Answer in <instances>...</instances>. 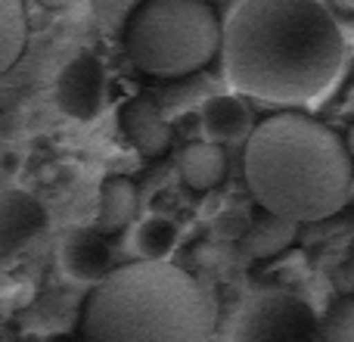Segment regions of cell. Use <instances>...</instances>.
<instances>
[{"mask_svg":"<svg viewBox=\"0 0 354 342\" xmlns=\"http://www.w3.org/2000/svg\"><path fill=\"white\" fill-rule=\"evenodd\" d=\"M233 91L277 106L324 97L345 66V37L320 0H243L221 28Z\"/></svg>","mask_w":354,"mask_h":342,"instance_id":"obj_1","label":"cell"},{"mask_svg":"<svg viewBox=\"0 0 354 342\" xmlns=\"http://www.w3.org/2000/svg\"><path fill=\"white\" fill-rule=\"evenodd\" d=\"M243 168L264 212L289 224L330 218L351 190L345 141L305 112H277L252 128Z\"/></svg>","mask_w":354,"mask_h":342,"instance_id":"obj_2","label":"cell"},{"mask_svg":"<svg viewBox=\"0 0 354 342\" xmlns=\"http://www.w3.org/2000/svg\"><path fill=\"white\" fill-rule=\"evenodd\" d=\"M84 342H212L202 287L171 262H131L93 283L81 312Z\"/></svg>","mask_w":354,"mask_h":342,"instance_id":"obj_3","label":"cell"},{"mask_svg":"<svg viewBox=\"0 0 354 342\" xmlns=\"http://www.w3.org/2000/svg\"><path fill=\"white\" fill-rule=\"evenodd\" d=\"M124 50L147 75H189L221 50L218 12L205 0H143L124 25Z\"/></svg>","mask_w":354,"mask_h":342,"instance_id":"obj_4","label":"cell"},{"mask_svg":"<svg viewBox=\"0 0 354 342\" xmlns=\"http://www.w3.org/2000/svg\"><path fill=\"white\" fill-rule=\"evenodd\" d=\"M320 318L286 289H264L239 308L230 342H317Z\"/></svg>","mask_w":354,"mask_h":342,"instance_id":"obj_5","label":"cell"},{"mask_svg":"<svg viewBox=\"0 0 354 342\" xmlns=\"http://www.w3.org/2000/svg\"><path fill=\"white\" fill-rule=\"evenodd\" d=\"M56 106L75 122H93L103 116L109 106V78H106L103 62L93 53L81 50L78 56L62 66L59 78H56Z\"/></svg>","mask_w":354,"mask_h":342,"instance_id":"obj_6","label":"cell"},{"mask_svg":"<svg viewBox=\"0 0 354 342\" xmlns=\"http://www.w3.org/2000/svg\"><path fill=\"white\" fill-rule=\"evenodd\" d=\"M47 231V208L25 190L0 193V264H12Z\"/></svg>","mask_w":354,"mask_h":342,"instance_id":"obj_7","label":"cell"},{"mask_svg":"<svg viewBox=\"0 0 354 342\" xmlns=\"http://www.w3.org/2000/svg\"><path fill=\"white\" fill-rule=\"evenodd\" d=\"M62 274L75 283H100L112 271V249L97 227H75L59 249Z\"/></svg>","mask_w":354,"mask_h":342,"instance_id":"obj_8","label":"cell"},{"mask_svg":"<svg viewBox=\"0 0 354 342\" xmlns=\"http://www.w3.org/2000/svg\"><path fill=\"white\" fill-rule=\"evenodd\" d=\"M122 131L143 156H162L171 147V125L149 97H134L122 109Z\"/></svg>","mask_w":354,"mask_h":342,"instance_id":"obj_9","label":"cell"},{"mask_svg":"<svg viewBox=\"0 0 354 342\" xmlns=\"http://www.w3.org/2000/svg\"><path fill=\"white\" fill-rule=\"evenodd\" d=\"M177 171L180 181L196 193L214 190L227 174V153L221 150V143L212 141H193L177 153Z\"/></svg>","mask_w":354,"mask_h":342,"instance_id":"obj_10","label":"cell"},{"mask_svg":"<svg viewBox=\"0 0 354 342\" xmlns=\"http://www.w3.org/2000/svg\"><path fill=\"white\" fill-rule=\"evenodd\" d=\"M199 125L205 141L212 143H233L249 131V109L236 97H212L202 103Z\"/></svg>","mask_w":354,"mask_h":342,"instance_id":"obj_11","label":"cell"},{"mask_svg":"<svg viewBox=\"0 0 354 342\" xmlns=\"http://www.w3.org/2000/svg\"><path fill=\"white\" fill-rule=\"evenodd\" d=\"M137 215V187L128 177H106L100 187V208H97V231L118 233L134 221Z\"/></svg>","mask_w":354,"mask_h":342,"instance_id":"obj_12","label":"cell"},{"mask_svg":"<svg viewBox=\"0 0 354 342\" xmlns=\"http://www.w3.org/2000/svg\"><path fill=\"white\" fill-rule=\"evenodd\" d=\"M137 258L143 262H168V255L177 246V227L171 218H162V215H149L140 224L134 227V237H131Z\"/></svg>","mask_w":354,"mask_h":342,"instance_id":"obj_13","label":"cell"},{"mask_svg":"<svg viewBox=\"0 0 354 342\" xmlns=\"http://www.w3.org/2000/svg\"><path fill=\"white\" fill-rule=\"evenodd\" d=\"M28 37V19H25L22 0H0V75L16 66Z\"/></svg>","mask_w":354,"mask_h":342,"instance_id":"obj_14","label":"cell"},{"mask_svg":"<svg viewBox=\"0 0 354 342\" xmlns=\"http://www.w3.org/2000/svg\"><path fill=\"white\" fill-rule=\"evenodd\" d=\"M320 339L324 342H354V299L333 302L330 312L320 318Z\"/></svg>","mask_w":354,"mask_h":342,"instance_id":"obj_15","label":"cell"},{"mask_svg":"<svg viewBox=\"0 0 354 342\" xmlns=\"http://www.w3.org/2000/svg\"><path fill=\"white\" fill-rule=\"evenodd\" d=\"M345 150H348V156L354 159V125L348 128V134H345Z\"/></svg>","mask_w":354,"mask_h":342,"instance_id":"obj_16","label":"cell"},{"mask_svg":"<svg viewBox=\"0 0 354 342\" xmlns=\"http://www.w3.org/2000/svg\"><path fill=\"white\" fill-rule=\"evenodd\" d=\"M37 3H44V6H50V10H53V6H66L68 0H37Z\"/></svg>","mask_w":354,"mask_h":342,"instance_id":"obj_17","label":"cell"}]
</instances>
